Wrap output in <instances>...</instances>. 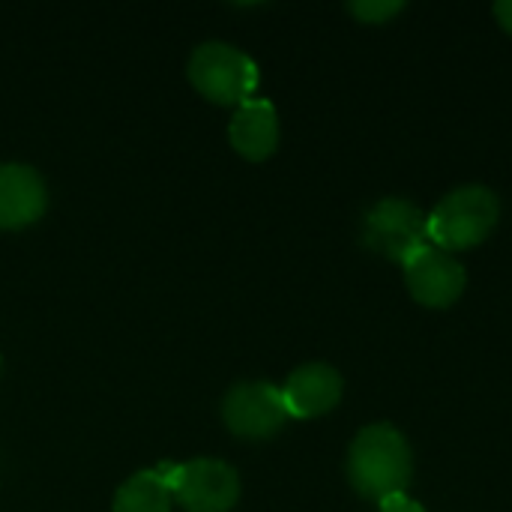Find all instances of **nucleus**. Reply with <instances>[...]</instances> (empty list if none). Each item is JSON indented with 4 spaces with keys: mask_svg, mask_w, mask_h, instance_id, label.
Instances as JSON below:
<instances>
[{
    "mask_svg": "<svg viewBox=\"0 0 512 512\" xmlns=\"http://www.w3.org/2000/svg\"><path fill=\"white\" fill-rule=\"evenodd\" d=\"M348 9H351L363 24H384L387 18L399 15V12L405 9V3H402V0H357V3H351Z\"/></svg>",
    "mask_w": 512,
    "mask_h": 512,
    "instance_id": "obj_12",
    "label": "nucleus"
},
{
    "mask_svg": "<svg viewBox=\"0 0 512 512\" xmlns=\"http://www.w3.org/2000/svg\"><path fill=\"white\" fill-rule=\"evenodd\" d=\"M174 504L186 512H231L240 501V474L219 459H192L168 468Z\"/></svg>",
    "mask_w": 512,
    "mask_h": 512,
    "instance_id": "obj_5",
    "label": "nucleus"
},
{
    "mask_svg": "<svg viewBox=\"0 0 512 512\" xmlns=\"http://www.w3.org/2000/svg\"><path fill=\"white\" fill-rule=\"evenodd\" d=\"M222 420L237 438L264 441L273 438L291 420V414L285 408L282 387L270 381H243L225 393Z\"/></svg>",
    "mask_w": 512,
    "mask_h": 512,
    "instance_id": "obj_6",
    "label": "nucleus"
},
{
    "mask_svg": "<svg viewBox=\"0 0 512 512\" xmlns=\"http://www.w3.org/2000/svg\"><path fill=\"white\" fill-rule=\"evenodd\" d=\"M189 81L204 99L240 108L255 99L258 66L249 54L228 42H204L189 57Z\"/></svg>",
    "mask_w": 512,
    "mask_h": 512,
    "instance_id": "obj_3",
    "label": "nucleus"
},
{
    "mask_svg": "<svg viewBox=\"0 0 512 512\" xmlns=\"http://www.w3.org/2000/svg\"><path fill=\"white\" fill-rule=\"evenodd\" d=\"M282 399L288 414L297 420L324 417L342 402V375L327 363H306L288 375Z\"/></svg>",
    "mask_w": 512,
    "mask_h": 512,
    "instance_id": "obj_9",
    "label": "nucleus"
},
{
    "mask_svg": "<svg viewBox=\"0 0 512 512\" xmlns=\"http://www.w3.org/2000/svg\"><path fill=\"white\" fill-rule=\"evenodd\" d=\"M501 219V201L486 186H459L429 213V243L444 252L480 246Z\"/></svg>",
    "mask_w": 512,
    "mask_h": 512,
    "instance_id": "obj_2",
    "label": "nucleus"
},
{
    "mask_svg": "<svg viewBox=\"0 0 512 512\" xmlns=\"http://www.w3.org/2000/svg\"><path fill=\"white\" fill-rule=\"evenodd\" d=\"M231 147L249 159V162H264L276 153L279 147V114L267 99H249L243 102L228 126Z\"/></svg>",
    "mask_w": 512,
    "mask_h": 512,
    "instance_id": "obj_10",
    "label": "nucleus"
},
{
    "mask_svg": "<svg viewBox=\"0 0 512 512\" xmlns=\"http://www.w3.org/2000/svg\"><path fill=\"white\" fill-rule=\"evenodd\" d=\"M168 471H138L114 495V512H171Z\"/></svg>",
    "mask_w": 512,
    "mask_h": 512,
    "instance_id": "obj_11",
    "label": "nucleus"
},
{
    "mask_svg": "<svg viewBox=\"0 0 512 512\" xmlns=\"http://www.w3.org/2000/svg\"><path fill=\"white\" fill-rule=\"evenodd\" d=\"M48 189L36 168L21 162L0 165V231H21L42 219Z\"/></svg>",
    "mask_w": 512,
    "mask_h": 512,
    "instance_id": "obj_8",
    "label": "nucleus"
},
{
    "mask_svg": "<svg viewBox=\"0 0 512 512\" xmlns=\"http://www.w3.org/2000/svg\"><path fill=\"white\" fill-rule=\"evenodd\" d=\"M405 282L420 306L447 309L462 297L468 285V273L450 252L429 243L405 264Z\"/></svg>",
    "mask_w": 512,
    "mask_h": 512,
    "instance_id": "obj_7",
    "label": "nucleus"
},
{
    "mask_svg": "<svg viewBox=\"0 0 512 512\" xmlns=\"http://www.w3.org/2000/svg\"><path fill=\"white\" fill-rule=\"evenodd\" d=\"M0 366H3V360H0Z\"/></svg>",
    "mask_w": 512,
    "mask_h": 512,
    "instance_id": "obj_15",
    "label": "nucleus"
},
{
    "mask_svg": "<svg viewBox=\"0 0 512 512\" xmlns=\"http://www.w3.org/2000/svg\"><path fill=\"white\" fill-rule=\"evenodd\" d=\"M363 243L375 255L405 267L420 249L429 246V213L402 198L378 201L366 213Z\"/></svg>",
    "mask_w": 512,
    "mask_h": 512,
    "instance_id": "obj_4",
    "label": "nucleus"
},
{
    "mask_svg": "<svg viewBox=\"0 0 512 512\" xmlns=\"http://www.w3.org/2000/svg\"><path fill=\"white\" fill-rule=\"evenodd\" d=\"M381 512H426L423 504L411 501L408 495H393L387 501H381Z\"/></svg>",
    "mask_w": 512,
    "mask_h": 512,
    "instance_id": "obj_13",
    "label": "nucleus"
},
{
    "mask_svg": "<svg viewBox=\"0 0 512 512\" xmlns=\"http://www.w3.org/2000/svg\"><path fill=\"white\" fill-rule=\"evenodd\" d=\"M414 474V456L405 435L390 423L360 429L348 450V480L369 501L405 495Z\"/></svg>",
    "mask_w": 512,
    "mask_h": 512,
    "instance_id": "obj_1",
    "label": "nucleus"
},
{
    "mask_svg": "<svg viewBox=\"0 0 512 512\" xmlns=\"http://www.w3.org/2000/svg\"><path fill=\"white\" fill-rule=\"evenodd\" d=\"M495 15H498V21H501V27L512 33V0H501V3H495Z\"/></svg>",
    "mask_w": 512,
    "mask_h": 512,
    "instance_id": "obj_14",
    "label": "nucleus"
}]
</instances>
